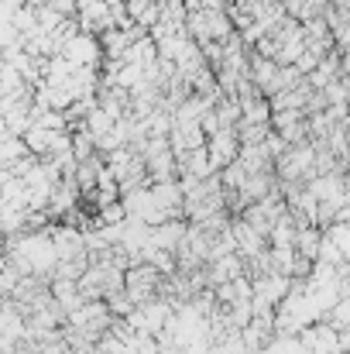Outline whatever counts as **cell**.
I'll use <instances>...</instances> for the list:
<instances>
[{
    "label": "cell",
    "mask_w": 350,
    "mask_h": 354,
    "mask_svg": "<svg viewBox=\"0 0 350 354\" xmlns=\"http://www.w3.org/2000/svg\"><path fill=\"white\" fill-rule=\"evenodd\" d=\"M237 151H240V141H237V134H233L231 127H220L217 134L206 138V158H210L213 172L227 169L233 158H237Z\"/></svg>",
    "instance_id": "2"
},
{
    "label": "cell",
    "mask_w": 350,
    "mask_h": 354,
    "mask_svg": "<svg viewBox=\"0 0 350 354\" xmlns=\"http://www.w3.org/2000/svg\"><path fill=\"white\" fill-rule=\"evenodd\" d=\"M59 55L69 66H90V69H100V62H104L100 41L93 35H72V38H66V45H62Z\"/></svg>",
    "instance_id": "1"
},
{
    "label": "cell",
    "mask_w": 350,
    "mask_h": 354,
    "mask_svg": "<svg viewBox=\"0 0 350 354\" xmlns=\"http://www.w3.org/2000/svg\"><path fill=\"white\" fill-rule=\"evenodd\" d=\"M24 3H28V0H0V7H3V10H10V14H14V10H21Z\"/></svg>",
    "instance_id": "5"
},
{
    "label": "cell",
    "mask_w": 350,
    "mask_h": 354,
    "mask_svg": "<svg viewBox=\"0 0 350 354\" xmlns=\"http://www.w3.org/2000/svg\"><path fill=\"white\" fill-rule=\"evenodd\" d=\"M323 100H327V107H340V104L347 100V76H337V80L323 90Z\"/></svg>",
    "instance_id": "4"
},
{
    "label": "cell",
    "mask_w": 350,
    "mask_h": 354,
    "mask_svg": "<svg viewBox=\"0 0 350 354\" xmlns=\"http://www.w3.org/2000/svg\"><path fill=\"white\" fill-rule=\"evenodd\" d=\"M271 120V107L264 97H251L240 104V120L237 124H268Z\"/></svg>",
    "instance_id": "3"
}]
</instances>
